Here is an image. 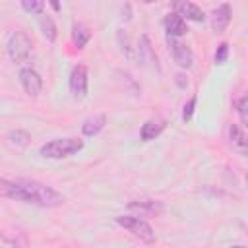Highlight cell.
<instances>
[{"label":"cell","mask_w":248,"mask_h":248,"mask_svg":"<svg viewBox=\"0 0 248 248\" xmlns=\"http://www.w3.org/2000/svg\"><path fill=\"white\" fill-rule=\"evenodd\" d=\"M16 184L19 188V202L33 203L39 207H60L66 202V198L58 190L39 180L21 178V180H16Z\"/></svg>","instance_id":"6da1fadb"},{"label":"cell","mask_w":248,"mask_h":248,"mask_svg":"<svg viewBox=\"0 0 248 248\" xmlns=\"http://www.w3.org/2000/svg\"><path fill=\"white\" fill-rule=\"evenodd\" d=\"M81 149H83V140H79V138H58V140H50V141L43 143L39 153L46 159H64V157L76 155Z\"/></svg>","instance_id":"7a4b0ae2"},{"label":"cell","mask_w":248,"mask_h":248,"mask_svg":"<svg viewBox=\"0 0 248 248\" xmlns=\"http://www.w3.org/2000/svg\"><path fill=\"white\" fill-rule=\"evenodd\" d=\"M33 50V41L31 37L25 33V31H14L10 37H8V43H6V52L10 56V60L14 64H21L29 58Z\"/></svg>","instance_id":"3957f363"},{"label":"cell","mask_w":248,"mask_h":248,"mask_svg":"<svg viewBox=\"0 0 248 248\" xmlns=\"http://www.w3.org/2000/svg\"><path fill=\"white\" fill-rule=\"evenodd\" d=\"M116 223L120 227H124L128 232H132L143 244H155V231L141 217H136V215H118L116 217Z\"/></svg>","instance_id":"277c9868"},{"label":"cell","mask_w":248,"mask_h":248,"mask_svg":"<svg viewBox=\"0 0 248 248\" xmlns=\"http://www.w3.org/2000/svg\"><path fill=\"white\" fill-rule=\"evenodd\" d=\"M89 83V70L85 64H76L70 72V91L76 99H83L87 95Z\"/></svg>","instance_id":"5b68a950"},{"label":"cell","mask_w":248,"mask_h":248,"mask_svg":"<svg viewBox=\"0 0 248 248\" xmlns=\"http://www.w3.org/2000/svg\"><path fill=\"white\" fill-rule=\"evenodd\" d=\"M167 45H169V50H170L172 60L180 68H192V64H194V52H192V48L188 45L180 43L178 39H170V37H167Z\"/></svg>","instance_id":"8992f818"},{"label":"cell","mask_w":248,"mask_h":248,"mask_svg":"<svg viewBox=\"0 0 248 248\" xmlns=\"http://www.w3.org/2000/svg\"><path fill=\"white\" fill-rule=\"evenodd\" d=\"M19 81H21L23 91L29 97H39L41 95V91H43V78L33 68H21L19 70Z\"/></svg>","instance_id":"52a82bcc"},{"label":"cell","mask_w":248,"mask_h":248,"mask_svg":"<svg viewBox=\"0 0 248 248\" xmlns=\"http://www.w3.org/2000/svg\"><path fill=\"white\" fill-rule=\"evenodd\" d=\"M128 209L136 213V217H157L163 213V202L157 200H134L128 203Z\"/></svg>","instance_id":"ba28073f"},{"label":"cell","mask_w":248,"mask_h":248,"mask_svg":"<svg viewBox=\"0 0 248 248\" xmlns=\"http://www.w3.org/2000/svg\"><path fill=\"white\" fill-rule=\"evenodd\" d=\"M174 14H178L184 21H186V19H190V21H198V23L205 21V14H203V10H202L198 4H194V2H186V0H178V2H174Z\"/></svg>","instance_id":"9c48e42d"},{"label":"cell","mask_w":248,"mask_h":248,"mask_svg":"<svg viewBox=\"0 0 248 248\" xmlns=\"http://www.w3.org/2000/svg\"><path fill=\"white\" fill-rule=\"evenodd\" d=\"M231 19H232L231 4L223 2V4H219V6L211 12V29H213L215 33H223V31L229 27Z\"/></svg>","instance_id":"30bf717a"},{"label":"cell","mask_w":248,"mask_h":248,"mask_svg":"<svg viewBox=\"0 0 248 248\" xmlns=\"http://www.w3.org/2000/svg\"><path fill=\"white\" fill-rule=\"evenodd\" d=\"M138 52H140V60H141L145 66H149V68H153V70H157V72L161 70V66H159V60H157V54H155V48H153V45H151L149 35H141V37H140Z\"/></svg>","instance_id":"8fae6325"},{"label":"cell","mask_w":248,"mask_h":248,"mask_svg":"<svg viewBox=\"0 0 248 248\" xmlns=\"http://www.w3.org/2000/svg\"><path fill=\"white\" fill-rule=\"evenodd\" d=\"M163 25H165L167 37H170V39H178V37H184V35L188 33V25H186V21H184L178 14H174V12H170V14L165 16Z\"/></svg>","instance_id":"7c38bea8"},{"label":"cell","mask_w":248,"mask_h":248,"mask_svg":"<svg viewBox=\"0 0 248 248\" xmlns=\"http://www.w3.org/2000/svg\"><path fill=\"white\" fill-rule=\"evenodd\" d=\"M167 128V122L163 118H149L141 124V130H140V138L143 141H151L155 138L161 136V132Z\"/></svg>","instance_id":"4fadbf2b"},{"label":"cell","mask_w":248,"mask_h":248,"mask_svg":"<svg viewBox=\"0 0 248 248\" xmlns=\"http://www.w3.org/2000/svg\"><path fill=\"white\" fill-rule=\"evenodd\" d=\"M229 143L236 153L246 155V134L238 124H229Z\"/></svg>","instance_id":"5bb4252c"},{"label":"cell","mask_w":248,"mask_h":248,"mask_svg":"<svg viewBox=\"0 0 248 248\" xmlns=\"http://www.w3.org/2000/svg\"><path fill=\"white\" fill-rule=\"evenodd\" d=\"M105 124H107V116H105V114L89 116V118H85L83 124H81V134L87 136V138H93V136H97V134L105 128Z\"/></svg>","instance_id":"9a60e30c"},{"label":"cell","mask_w":248,"mask_h":248,"mask_svg":"<svg viewBox=\"0 0 248 248\" xmlns=\"http://www.w3.org/2000/svg\"><path fill=\"white\" fill-rule=\"evenodd\" d=\"M89 41H91V31L83 23H74V27H72V43L78 48H85Z\"/></svg>","instance_id":"2e32d148"},{"label":"cell","mask_w":248,"mask_h":248,"mask_svg":"<svg viewBox=\"0 0 248 248\" xmlns=\"http://www.w3.org/2000/svg\"><path fill=\"white\" fill-rule=\"evenodd\" d=\"M39 25H41V31H43V35L46 37V41H50V43H54L56 41V37H58V31H56V23H54V19L50 17V16H41L39 17Z\"/></svg>","instance_id":"e0dca14e"},{"label":"cell","mask_w":248,"mask_h":248,"mask_svg":"<svg viewBox=\"0 0 248 248\" xmlns=\"http://www.w3.org/2000/svg\"><path fill=\"white\" fill-rule=\"evenodd\" d=\"M0 198H8V200H16L19 202V188L16 182L0 178Z\"/></svg>","instance_id":"ac0fdd59"},{"label":"cell","mask_w":248,"mask_h":248,"mask_svg":"<svg viewBox=\"0 0 248 248\" xmlns=\"http://www.w3.org/2000/svg\"><path fill=\"white\" fill-rule=\"evenodd\" d=\"M116 37H118L120 50L126 54V58H128V60H134V46H132V43H130V35H128L124 29H118Z\"/></svg>","instance_id":"d6986e66"},{"label":"cell","mask_w":248,"mask_h":248,"mask_svg":"<svg viewBox=\"0 0 248 248\" xmlns=\"http://www.w3.org/2000/svg\"><path fill=\"white\" fill-rule=\"evenodd\" d=\"M8 141L16 147H27L29 141H31V136L25 132V130H16V132H10L8 134Z\"/></svg>","instance_id":"ffe728a7"},{"label":"cell","mask_w":248,"mask_h":248,"mask_svg":"<svg viewBox=\"0 0 248 248\" xmlns=\"http://www.w3.org/2000/svg\"><path fill=\"white\" fill-rule=\"evenodd\" d=\"M21 8H23L27 14L43 16V12H45V2H43V0H21Z\"/></svg>","instance_id":"44dd1931"},{"label":"cell","mask_w":248,"mask_h":248,"mask_svg":"<svg viewBox=\"0 0 248 248\" xmlns=\"http://www.w3.org/2000/svg\"><path fill=\"white\" fill-rule=\"evenodd\" d=\"M234 108H236V112H238V116H240L242 126H248V97L242 95V97L234 103Z\"/></svg>","instance_id":"7402d4cb"},{"label":"cell","mask_w":248,"mask_h":248,"mask_svg":"<svg viewBox=\"0 0 248 248\" xmlns=\"http://www.w3.org/2000/svg\"><path fill=\"white\" fill-rule=\"evenodd\" d=\"M196 103H198V97H196V95H192V97L184 103V107H182V122H190V120H192L194 110H196Z\"/></svg>","instance_id":"603a6c76"},{"label":"cell","mask_w":248,"mask_h":248,"mask_svg":"<svg viewBox=\"0 0 248 248\" xmlns=\"http://www.w3.org/2000/svg\"><path fill=\"white\" fill-rule=\"evenodd\" d=\"M227 58H229V43H227V41H223V43H219V46H217V50H215L213 60H215V64H225V62H227Z\"/></svg>","instance_id":"cb8c5ba5"},{"label":"cell","mask_w":248,"mask_h":248,"mask_svg":"<svg viewBox=\"0 0 248 248\" xmlns=\"http://www.w3.org/2000/svg\"><path fill=\"white\" fill-rule=\"evenodd\" d=\"M174 81H176V85H178L180 89H186V87H188V78H186L184 74H180V72L174 76Z\"/></svg>","instance_id":"d4e9b609"},{"label":"cell","mask_w":248,"mask_h":248,"mask_svg":"<svg viewBox=\"0 0 248 248\" xmlns=\"http://www.w3.org/2000/svg\"><path fill=\"white\" fill-rule=\"evenodd\" d=\"M50 6H52V10H56V12L60 10V4H58V2H50Z\"/></svg>","instance_id":"484cf974"},{"label":"cell","mask_w":248,"mask_h":248,"mask_svg":"<svg viewBox=\"0 0 248 248\" xmlns=\"http://www.w3.org/2000/svg\"><path fill=\"white\" fill-rule=\"evenodd\" d=\"M231 248H246V246H242V244H236V246H231Z\"/></svg>","instance_id":"4316f807"}]
</instances>
